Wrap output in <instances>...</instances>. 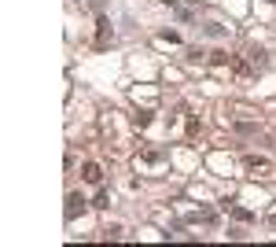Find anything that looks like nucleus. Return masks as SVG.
<instances>
[{
	"instance_id": "obj_1",
	"label": "nucleus",
	"mask_w": 276,
	"mask_h": 247,
	"mask_svg": "<svg viewBox=\"0 0 276 247\" xmlns=\"http://www.w3.org/2000/svg\"><path fill=\"white\" fill-rule=\"evenodd\" d=\"M166 166V151L159 148H140V155H136V170L140 173H159Z\"/></svg>"
},
{
	"instance_id": "obj_2",
	"label": "nucleus",
	"mask_w": 276,
	"mask_h": 247,
	"mask_svg": "<svg viewBox=\"0 0 276 247\" xmlns=\"http://www.w3.org/2000/svg\"><path fill=\"white\" fill-rule=\"evenodd\" d=\"M243 166H247L250 177H272V173H276V162H272V159H265V155H247V159H243Z\"/></svg>"
},
{
	"instance_id": "obj_3",
	"label": "nucleus",
	"mask_w": 276,
	"mask_h": 247,
	"mask_svg": "<svg viewBox=\"0 0 276 247\" xmlns=\"http://www.w3.org/2000/svg\"><path fill=\"white\" fill-rule=\"evenodd\" d=\"M81 210H85V199H81L78 192H70V196H66V221H74Z\"/></svg>"
},
{
	"instance_id": "obj_4",
	"label": "nucleus",
	"mask_w": 276,
	"mask_h": 247,
	"mask_svg": "<svg viewBox=\"0 0 276 247\" xmlns=\"http://www.w3.org/2000/svg\"><path fill=\"white\" fill-rule=\"evenodd\" d=\"M81 177H85L89 184H100V181H103V170H100V162H85V166H81Z\"/></svg>"
},
{
	"instance_id": "obj_5",
	"label": "nucleus",
	"mask_w": 276,
	"mask_h": 247,
	"mask_svg": "<svg viewBox=\"0 0 276 247\" xmlns=\"http://www.w3.org/2000/svg\"><path fill=\"white\" fill-rule=\"evenodd\" d=\"M96 26H100V33H96V48H107V41H111V22L100 19Z\"/></svg>"
},
{
	"instance_id": "obj_6",
	"label": "nucleus",
	"mask_w": 276,
	"mask_h": 247,
	"mask_svg": "<svg viewBox=\"0 0 276 247\" xmlns=\"http://www.w3.org/2000/svg\"><path fill=\"white\" fill-rule=\"evenodd\" d=\"M133 126H136V129H144V126H151V114H148V111H140L136 118H133Z\"/></svg>"
},
{
	"instance_id": "obj_7",
	"label": "nucleus",
	"mask_w": 276,
	"mask_h": 247,
	"mask_svg": "<svg viewBox=\"0 0 276 247\" xmlns=\"http://www.w3.org/2000/svg\"><path fill=\"white\" fill-rule=\"evenodd\" d=\"M229 59H232V55H225V52H214V55H210L214 67H221V63H229Z\"/></svg>"
},
{
	"instance_id": "obj_8",
	"label": "nucleus",
	"mask_w": 276,
	"mask_h": 247,
	"mask_svg": "<svg viewBox=\"0 0 276 247\" xmlns=\"http://www.w3.org/2000/svg\"><path fill=\"white\" fill-rule=\"evenodd\" d=\"M96 207H103V210L111 207V192H100V196H96Z\"/></svg>"
},
{
	"instance_id": "obj_9",
	"label": "nucleus",
	"mask_w": 276,
	"mask_h": 247,
	"mask_svg": "<svg viewBox=\"0 0 276 247\" xmlns=\"http://www.w3.org/2000/svg\"><path fill=\"white\" fill-rule=\"evenodd\" d=\"M232 214H236L239 221H250V218H254V214H250V210H243V207H236V210H232Z\"/></svg>"
},
{
	"instance_id": "obj_10",
	"label": "nucleus",
	"mask_w": 276,
	"mask_h": 247,
	"mask_svg": "<svg viewBox=\"0 0 276 247\" xmlns=\"http://www.w3.org/2000/svg\"><path fill=\"white\" fill-rule=\"evenodd\" d=\"M162 4H177V0H162Z\"/></svg>"
},
{
	"instance_id": "obj_11",
	"label": "nucleus",
	"mask_w": 276,
	"mask_h": 247,
	"mask_svg": "<svg viewBox=\"0 0 276 247\" xmlns=\"http://www.w3.org/2000/svg\"><path fill=\"white\" fill-rule=\"evenodd\" d=\"M269 4H276V0H269Z\"/></svg>"
}]
</instances>
